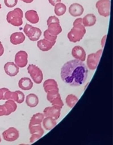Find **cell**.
Wrapping results in <instances>:
<instances>
[{
    "label": "cell",
    "instance_id": "4fadbf2b",
    "mask_svg": "<svg viewBox=\"0 0 113 145\" xmlns=\"http://www.w3.org/2000/svg\"><path fill=\"white\" fill-rule=\"evenodd\" d=\"M72 55L76 59L84 62L86 59V53L84 48L81 46H76L72 50Z\"/></svg>",
    "mask_w": 113,
    "mask_h": 145
},
{
    "label": "cell",
    "instance_id": "f1b7e54d",
    "mask_svg": "<svg viewBox=\"0 0 113 145\" xmlns=\"http://www.w3.org/2000/svg\"><path fill=\"white\" fill-rule=\"evenodd\" d=\"M50 102L52 105V106H56L57 108H62L63 106V102L62 101V99H61L60 94L56 95V97L54 98Z\"/></svg>",
    "mask_w": 113,
    "mask_h": 145
},
{
    "label": "cell",
    "instance_id": "52a82bcc",
    "mask_svg": "<svg viewBox=\"0 0 113 145\" xmlns=\"http://www.w3.org/2000/svg\"><path fill=\"white\" fill-rule=\"evenodd\" d=\"M9 99H12L14 102H17V103L21 104V103L24 102L25 95H24V93H22L21 91L16 90L14 92H11V91H10L8 89L6 92L5 93L3 100Z\"/></svg>",
    "mask_w": 113,
    "mask_h": 145
},
{
    "label": "cell",
    "instance_id": "8d00e7d4",
    "mask_svg": "<svg viewBox=\"0 0 113 145\" xmlns=\"http://www.w3.org/2000/svg\"><path fill=\"white\" fill-rule=\"evenodd\" d=\"M49 2H50L51 5H52L53 6H55V5H56L57 3L61 2V0H48Z\"/></svg>",
    "mask_w": 113,
    "mask_h": 145
},
{
    "label": "cell",
    "instance_id": "e575fe53",
    "mask_svg": "<svg viewBox=\"0 0 113 145\" xmlns=\"http://www.w3.org/2000/svg\"><path fill=\"white\" fill-rule=\"evenodd\" d=\"M2 116H8V113H7V109L5 107V105H0V117Z\"/></svg>",
    "mask_w": 113,
    "mask_h": 145
},
{
    "label": "cell",
    "instance_id": "ffe728a7",
    "mask_svg": "<svg viewBox=\"0 0 113 145\" xmlns=\"http://www.w3.org/2000/svg\"><path fill=\"white\" fill-rule=\"evenodd\" d=\"M42 125L46 130H51L56 126V121L51 117H45L42 120Z\"/></svg>",
    "mask_w": 113,
    "mask_h": 145
},
{
    "label": "cell",
    "instance_id": "60d3db41",
    "mask_svg": "<svg viewBox=\"0 0 113 145\" xmlns=\"http://www.w3.org/2000/svg\"><path fill=\"white\" fill-rule=\"evenodd\" d=\"M0 142H1V137H0Z\"/></svg>",
    "mask_w": 113,
    "mask_h": 145
},
{
    "label": "cell",
    "instance_id": "7c38bea8",
    "mask_svg": "<svg viewBox=\"0 0 113 145\" xmlns=\"http://www.w3.org/2000/svg\"><path fill=\"white\" fill-rule=\"evenodd\" d=\"M4 69L5 73L10 77H14L19 72V67L15 63L12 62L5 63V65H4Z\"/></svg>",
    "mask_w": 113,
    "mask_h": 145
},
{
    "label": "cell",
    "instance_id": "ac0fdd59",
    "mask_svg": "<svg viewBox=\"0 0 113 145\" xmlns=\"http://www.w3.org/2000/svg\"><path fill=\"white\" fill-rule=\"evenodd\" d=\"M25 18L26 20L29 21L31 24H35L39 23V18L37 12L34 10H29L25 13Z\"/></svg>",
    "mask_w": 113,
    "mask_h": 145
},
{
    "label": "cell",
    "instance_id": "cb8c5ba5",
    "mask_svg": "<svg viewBox=\"0 0 113 145\" xmlns=\"http://www.w3.org/2000/svg\"><path fill=\"white\" fill-rule=\"evenodd\" d=\"M4 105L7 109V113H8V115H10L11 113L14 112V111L17 110V108H18L16 102H14V101L12 99L7 100L6 102L5 103Z\"/></svg>",
    "mask_w": 113,
    "mask_h": 145
},
{
    "label": "cell",
    "instance_id": "ab89813d",
    "mask_svg": "<svg viewBox=\"0 0 113 145\" xmlns=\"http://www.w3.org/2000/svg\"><path fill=\"white\" fill-rule=\"evenodd\" d=\"M1 8H2V5H1V4H0V9H1Z\"/></svg>",
    "mask_w": 113,
    "mask_h": 145
},
{
    "label": "cell",
    "instance_id": "4316f807",
    "mask_svg": "<svg viewBox=\"0 0 113 145\" xmlns=\"http://www.w3.org/2000/svg\"><path fill=\"white\" fill-rule=\"evenodd\" d=\"M78 98L73 94H70V95H67V97L66 98V103L70 108H72L75 106V105L78 102Z\"/></svg>",
    "mask_w": 113,
    "mask_h": 145
},
{
    "label": "cell",
    "instance_id": "5bb4252c",
    "mask_svg": "<svg viewBox=\"0 0 113 145\" xmlns=\"http://www.w3.org/2000/svg\"><path fill=\"white\" fill-rule=\"evenodd\" d=\"M56 41H49L46 39H41L37 42V47L41 51H48L55 44Z\"/></svg>",
    "mask_w": 113,
    "mask_h": 145
},
{
    "label": "cell",
    "instance_id": "5b68a950",
    "mask_svg": "<svg viewBox=\"0 0 113 145\" xmlns=\"http://www.w3.org/2000/svg\"><path fill=\"white\" fill-rule=\"evenodd\" d=\"M27 71L34 83L37 84H41L43 80V74H42L41 70L38 66L33 65V64H30L28 65Z\"/></svg>",
    "mask_w": 113,
    "mask_h": 145
},
{
    "label": "cell",
    "instance_id": "d6986e66",
    "mask_svg": "<svg viewBox=\"0 0 113 145\" xmlns=\"http://www.w3.org/2000/svg\"><path fill=\"white\" fill-rule=\"evenodd\" d=\"M43 88L45 91V93H48V91L52 90V89H57L59 90L57 83L54 79H48L46 80L43 84Z\"/></svg>",
    "mask_w": 113,
    "mask_h": 145
},
{
    "label": "cell",
    "instance_id": "8fae6325",
    "mask_svg": "<svg viewBox=\"0 0 113 145\" xmlns=\"http://www.w3.org/2000/svg\"><path fill=\"white\" fill-rule=\"evenodd\" d=\"M60 111L61 108L56 106L47 107L44 109L43 114L45 117H51L56 120L60 116Z\"/></svg>",
    "mask_w": 113,
    "mask_h": 145
},
{
    "label": "cell",
    "instance_id": "7a4b0ae2",
    "mask_svg": "<svg viewBox=\"0 0 113 145\" xmlns=\"http://www.w3.org/2000/svg\"><path fill=\"white\" fill-rule=\"evenodd\" d=\"M86 33V29L82 24V18H78L73 23V27L68 33V39L71 42L76 43L80 41Z\"/></svg>",
    "mask_w": 113,
    "mask_h": 145
},
{
    "label": "cell",
    "instance_id": "7402d4cb",
    "mask_svg": "<svg viewBox=\"0 0 113 145\" xmlns=\"http://www.w3.org/2000/svg\"><path fill=\"white\" fill-rule=\"evenodd\" d=\"M97 21V18L94 14H88L82 18V24L84 26H94Z\"/></svg>",
    "mask_w": 113,
    "mask_h": 145
},
{
    "label": "cell",
    "instance_id": "9c48e42d",
    "mask_svg": "<svg viewBox=\"0 0 113 145\" xmlns=\"http://www.w3.org/2000/svg\"><path fill=\"white\" fill-rule=\"evenodd\" d=\"M28 63V54L26 51L20 50L15 55L14 63L19 68L26 67Z\"/></svg>",
    "mask_w": 113,
    "mask_h": 145
},
{
    "label": "cell",
    "instance_id": "f35d334b",
    "mask_svg": "<svg viewBox=\"0 0 113 145\" xmlns=\"http://www.w3.org/2000/svg\"><path fill=\"white\" fill-rule=\"evenodd\" d=\"M20 1H23L25 3H31L33 2V0H20Z\"/></svg>",
    "mask_w": 113,
    "mask_h": 145
},
{
    "label": "cell",
    "instance_id": "603a6c76",
    "mask_svg": "<svg viewBox=\"0 0 113 145\" xmlns=\"http://www.w3.org/2000/svg\"><path fill=\"white\" fill-rule=\"evenodd\" d=\"M26 103L27 106L30 107V108H34L36 107L39 104V98L36 95L30 93L29 94L26 98Z\"/></svg>",
    "mask_w": 113,
    "mask_h": 145
},
{
    "label": "cell",
    "instance_id": "74e56055",
    "mask_svg": "<svg viewBox=\"0 0 113 145\" xmlns=\"http://www.w3.org/2000/svg\"><path fill=\"white\" fill-rule=\"evenodd\" d=\"M4 54V47L2 45V42L0 41V56H2Z\"/></svg>",
    "mask_w": 113,
    "mask_h": 145
},
{
    "label": "cell",
    "instance_id": "3957f363",
    "mask_svg": "<svg viewBox=\"0 0 113 145\" xmlns=\"http://www.w3.org/2000/svg\"><path fill=\"white\" fill-rule=\"evenodd\" d=\"M23 11L19 8H16L13 11H9L6 19L8 23L14 26H20L23 24Z\"/></svg>",
    "mask_w": 113,
    "mask_h": 145
},
{
    "label": "cell",
    "instance_id": "d4e9b609",
    "mask_svg": "<svg viewBox=\"0 0 113 145\" xmlns=\"http://www.w3.org/2000/svg\"><path fill=\"white\" fill-rule=\"evenodd\" d=\"M44 116L43 114L41 113H37L35 114L32 117V118L30 119V124L29 126H32V125H38V124H41L42 123V120H43Z\"/></svg>",
    "mask_w": 113,
    "mask_h": 145
},
{
    "label": "cell",
    "instance_id": "484cf974",
    "mask_svg": "<svg viewBox=\"0 0 113 145\" xmlns=\"http://www.w3.org/2000/svg\"><path fill=\"white\" fill-rule=\"evenodd\" d=\"M29 129L30 134H39L41 136L44 135V129L41 124H38V125H32V126H29Z\"/></svg>",
    "mask_w": 113,
    "mask_h": 145
},
{
    "label": "cell",
    "instance_id": "e0dca14e",
    "mask_svg": "<svg viewBox=\"0 0 113 145\" xmlns=\"http://www.w3.org/2000/svg\"><path fill=\"white\" fill-rule=\"evenodd\" d=\"M25 41V35L23 33H14L11 34L10 41L14 45H18Z\"/></svg>",
    "mask_w": 113,
    "mask_h": 145
},
{
    "label": "cell",
    "instance_id": "9a60e30c",
    "mask_svg": "<svg viewBox=\"0 0 113 145\" xmlns=\"http://www.w3.org/2000/svg\"><path fill=\"white\" fill-rule=\"evenodd\" d=\"M69 12L72 17H78L81 15L84 12V8L81 5L78 3H73L70 5Z\"/></svg>",
    "mask_w": 113,
    "mask_h": 145
},
{
    "label": "cell",
    "instance_id": "277c9868",
    "mask_svg": "<svg viewBox=\"0 0 113 145\" xmlns=\"http://www.w3.org/2000/svg\"><path fill=\"white\" fill-rule=\"evenodd\" d=\"M24 32L25 35L32 41H38L41 35V31L40 29L37 27H33L28 24H26L24 26Z\"/></svg>",
    "mask_w": 113,
    "mask_h": 145
},
{
    "label": "cell",
    "instance_id": "83f0119b",
    "mask_svg": "<svg viewBox=\"0 0 113 145\" xmlns=\"http://www.w3.org/2000/svg\"><path fill=\"white\" fill-rule=\"evenodd\" d=\"M66 11V6L63 3L59 2L55 5V12L56 16H62Z\"/></svg>",
    "mask_w": 113,
    "mask_h": 145
},
{
    "label": "cell",
    "instance_id": "836d02e7",
    "mask_svg": "<svg viewBox=\"0 0 113 145\" xmlns=\"http://www.w3.org/2000/svg\"><path fill=\"white\" fill-rule=\"evenodd\" d=\"M40 138H41V136L39 134H32V136L30 137V141L31 144H33L36 141H38L39 139H40Z\"/></svg>",
    "mask_w": 113,
    "mask_h": 145
},
{
    "label": "cell",
    "instance_id": "1f68e13d",
    "mask_svg": "<svg viewBox=\"0 0 113 145\" xmlns=\"http://www.w3.org/2000/svg\"><path fill=\"white\" fill-rule=\"evenodd\" d=\"M18 0H4L5 5L8 8H13L16 6V5L18 4Z\"/></svg>",
    "mask_w": 113,
    "mask_h": 145
},
{
    "label": "cell",
    "instance_id": "44dd1931",
    "mask_svg": "<svg viewBox=\"0 0 113 145\" xmlns=\"http://www.w3.org/2000/svg\"><path fill=\"white\" fill-rule=\"evenodd\" d=\"M48 28L47 30L53 35L57 36L62 32V27L59 23H52L48 25Z\"/></svg>",
    "mask_w": 113,
    "mask_h": 145
},
{
    "label": "cell",
    "instance_id": "2e32d148",
    "mask_svg": "<svg viewBox=\"0 0 113 145\" xmlns=\"http://www.w3.org/2000/svg\"><path fill=\"white\" fill-rule=\"evenodd\" d=\"M18 86L23 90H30L33 88V82L29 78H22L18 82Z\"/></svg>",
    "mask_w": 113,
    "mask_h": 145
},
{
    "label": "cell",
    "instance_id": "f546056e",
    "mask_svg": "<svg viewBox=\"0 0 113 145\" xmlns=\"http://www.w3.org/2000/svg\"><path fill=\"white\" fill-rule=\"evenodd\" d=\"M59 94H60L59 90H57V89H52V90L48 91L47 93V99H48V101L51 102L54 98L56 97V95H58Z\"/></svg>",
    "mask_w": 113,
    "mask_h": 145
},
{
    "label": "cell",
    "instance_id": "6da1fadb",
    "mask_svg": "<svg viewBox=\"0 0 113 145\" xmlns=\"http://www.w3.org/2000/svg\"><path fill=\"white\" fill-rule=\"evenodd\" d=\"M88 70L85 63L78 59L68 61L61 68V78L72 87H79L85 82Z\"/></svg>",
    "mask_w": 113,
    "mask_h": 145
},
{
    "label": "cell",
    "instance_id": "8992f818",
    "mask_svg": "<svg viewBox=\"0 0 113 145\" xmlns=\"http://www.w3.org/2000/svg\"><path fill=\"white\" fill-rule=\"evenodd\" d=\"M110 6L111 2L110 0H99L96 3V8H97L98 13L102 17H109L110 14Z\"/></svg>",
    "mask_w": 113,
    "mask_h": 145
},
{
    "label": "cell",
    "instance_id": "30bf717a",
    "mask_svg": "<svg viewBox=\"0 0 113 145\" xmlns=\"http://www.w3.org/2000/svg\"><path fill=\"white\" fill-rule=\"evenodd\" d=\"M2 137L5 141H14L19 138V131L14 127H10L2 133Z\"/></svg>",
    "mask_w": 113,
    "mask_h": 145
},
{
    "label": "cell",
    "instance_id": "d6a6232c",
    "mask_svg": "<svg viewBox=\"0 0 113 145\" xmlns=\"http://www.w3.org/2000/svg\"><path fill=\"white\" fill-rule=\"evenodd\" d=\"M52 23H59L60 24V20L58 19V18H56V16H51L47 20V25H49Z\"/></svg>",
    "mask_w": 113,
    "mask_h": 145
},
{
    "label": "cell",
    "instance_id": "ba28073f",
    "mask_svg": "<svg viewBox=\"0 0 113 145\" xmlns=\"http://www.w3.org/2000/svg\"><path fill=\"white\" fill-rule=\"evenodd\" d=\"M102 50L100 49L95 54H91L88 55L87 59V67L90 70H95L97 69L100 59L101 55H102Z\"/></svg>",
    "mask_w": 113,
    "mask_h": 145
},
{
    "label": "cell",
    "instance_id": "d590c367",
    "mask_svg": "<svg viewBox=\"0 0 113 145\" xmlns=\"http://www.w3.org/2000/svg\"><path fill=\"white\" fill-rule=\"evenodd\" d=\"M7 88H0V100H3L5 93L6 92Z\"/></svg>",
    "mask_w": 113,
    "mask_h": 145
},
{
    "label": "cell",
    "instance_id": "4dcf8cb0",
    "mask_svg": "<svg viewBox=\"0 0 113 145\" xmlns=\"http://www.w3.org/2000/svg\"><path fill=\"white\" fill-rule=\"evenodd\" d=\"M44 37H45V39L49 41H52V42L53 41H56V38H57V36L51 35L48 30H45L44 32Z\"/></svg>",
    "mask_w": 113,
    "mask_h": 145
}]
</instances>
